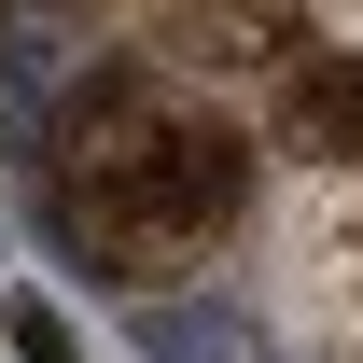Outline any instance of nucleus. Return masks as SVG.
<instances>
[{"label": "nucleus", "instance_id": "obj_3", "mask_svg": "<svg viewBox=\"0 0 363 363\" xmlns=\"http://www.w3.org/2000/svg\"><path fill=\"white\" fill-rule=\"evenodd\" d=\"M252 126H266V154H294V168H363V43L294 28L279 70L252 84Z\"/></svg>", "mask_w": 363, "mask_h": 363}, {"label": "nucleus", "instance_id": "obj_5", "mask_svg": "<svg viewBox=\"0 0 363 363\" xmlns=\"http://www.w3.org/2000/svg\"><path fill=\"white\" fill-rule=\"evenodd\" d=\"M294 14H308V0H294Z\"/></svg>", "mask_w": 363, "mask_h": 363}, {"label": "nucleus", "instance_id": "obj_1", "mask_svg": "<svg viewBox=\"0 0 363 363\" xmlns=\"http://www.w3.org/2000/svg\"><path fill=\"white\" fill-rule=\"evenodd\" d=\"M252 196H266L252 98L196 84L168 56L70 84V112L43 140V224L112 294H182L196 266H224L238 238H252Z\"/></svg>", "mask_w": 363, "mask_h": 363}, {"label": "nucleus", "instance_id": "obj_2", "mask_svg": "<svg viewBox=\"0 0 363 363\" xmlns=\"http://www.w3.org/2000/svg\"><path fill=\"white\" fill-rule=\"evenodd\" d=\"M266 308L294 350H363V168H294L266 224Z\"/></svg>", "mask_w": 363, "mask_h": 363}, {"label": "nucleus", "instance_id": "obj_4", "mask_svg": "<svg viewBox=\"0 0 363 363\" xmlns=\"http://www.w3.org/2000/svg\"><path fill=\"white\" fill-rule=\"evenodd\" d=\"M0 321H14V350H28V363H84V350H70V321H56L43 294H14V308H0Z\"/></svg>", "mask_w": 363, "mask_h": 363}]
</instances>
